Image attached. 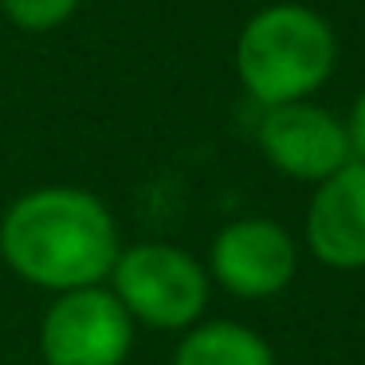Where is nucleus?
I'll return each mask as SVG.
<instances>
[{"label": "nucleus", "mask_w": 365, "mask_h": 365, "mask_svg": "<svg viewBox=\"0 0 365 365\" xmlns=\"http://www.w3.org/2000/svg\"><path fill=\"white\" fill-rule=\"evenodd\" d=\"M255 142H259L271 169L307 185L326 181L346 161H354L346 122L338 114H330L326 106L310 103V98L267 106L259 126H255Z\"/></svg>", "instance_id": "6"}, {"label": "nucleus", "mask_w": 365, "mask_h": 365, "mask_svg": "<svg viewBox=\"0 0 365 365\" xmlns=\"http://www.w3.org/2000/svg\"><path fill=\"white\" fill-rule=\"evenodd\" d=\"M299 271V247L283 224L244 216L224 224L208 247V275L236 299H275Z\"/></svg>", "instance_id": "5"}, {"label": "nucleus", "mask_w": 365, "mask_h": 365, "mask_svg": "<svg viewBox=\"0 0 365 365\" xmlns=\"http://www.w3.org/2000/svg\"><path fill=\"white\" fill-rule=\"evenodd\" d=\"M302 232L322 267L365 271V161H346L314 185Z\"/></svg>", "instance_id": "7"}, {"label": "nucleus", "mask_w": 365, "mask_h": 365, "mask_svg": "<svg viewBox=\"0 0 365 365\" xmlns=\"http://www.w3.org/2000/svg\"><path fill=\"white\" fill-rule=\"evenodd\" d=\"M173 365H275L271 346L255 330L232 318L197 322L181 334Z\"/></svg>", "instance_id": "8"}, {"label": "nucleus", "mask_w": 365, "mask_h": 365, "mask_svg": "<svg viewBox=\"0 0 365 365\" xmlns=\"http://www.w3.org/2000/svg\"><path fill=\"white\" fill-rule=\"evenodd\" d=\"M134 349V318L110 287L63 291L40 322L43 365H122Z\"/></svg>", "instance_id": "4"}, {"label": "nucleus", "mask_w": 365, "mask_h": 365, "mask_svg": "<svg viewBox=\"0 0 365 365\" xmlns=\"http://www.w3.org/2000/svg\"><path fill=\"white\" fill-rule=\"evenodd\" d=\"M122 252L110 208L75 185H43L0 216V259L43 291H79L110 279Z\"/></svg>", "instance_id": "1"}, {"label": "nucleus", "mask_w": 365, "mask_h": 365, "mask_svg": "<svg viewBox=\"0 0 365 365\" xmlns=\"http://www.w3.org/2000/svg\"><path fill=\"white\" fill-rule=\"evenodd\" d=\"M346 134H349V153H354V161H365V87H361V95L354 98V106H349Z\"/></svg>", "instance_id": "10"}, {"label": "nucleus", "mask_w": 365, "mask_h": 365, "mask_svg": "<svg viewBox=\"0 0 365 365\" xmlns=\"http://www.w3.org/2000/svg\"><path fill=\"white\" fill-rule=\"evenodd\" d=\"M83 0H0V12L20 32H56L75 16Z\"/></svg>", "instance_id": "9"}, {"label": "nucleus", "mask_w": 365, "mask_h": 365, "mask_svg": "<svg viewBox=\"0 0 365 365\" xmlns=\"http://www.w3.org/2000/svg\"><path fill=\"white\" fill-rule=\"evenodd\" d=\"M110 291L150 330H189L208 307V267L177 244H130L118 252Z\"/></svg>", "instance_id": "3"}, {"label": "nucleus", "mask_w": 365, "mask_h": 365, "mask_svg": "<svg viewBox=\"0 0 365 365\" xmlns=\"http://www.w3.org/2000/svg\"><path fill=\"white\" fill-rule=\"evenodd\" d=\"M338 63V36L322 12L279 0L267 4L236 36V79L247 98L267 110L302 103L326 87Z\"/></svg>", "instance_id": "2"}]
</instances>
